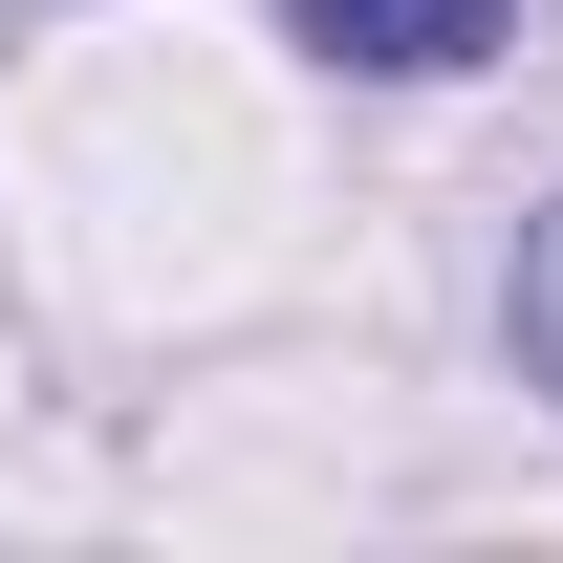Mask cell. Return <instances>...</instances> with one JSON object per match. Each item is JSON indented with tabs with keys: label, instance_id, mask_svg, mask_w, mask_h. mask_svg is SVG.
<instances>
[{
	"label": "cell",
	"instance_id": "6da1fadb",
	"mask_svg": "<svg viewBox=\"0 0 563 563\" xmlns=\"http://www.w3.org/2000/svg\"><path fill=\"white\" fill-rule=\"evenodd\" d=\"M498 22H520V0H282V44H303V66H368V87L498 66Z\"/></svg>",
	"mask_w": 563,
	"mask_h": 563
},
{
	"label": "cell",
	"instance_id": "7a4b0ae2",
	"mask_svg": "<svg viewBox=\"0 0 563 563\" xmlns=\"http://www.w3.org/2000/svg\"><path fill=\"white\" fill-rule=\"evenodd\" d=\"M498 325H520V368H542V390H563V196L520 217V282H498Z\"/></svg>",
	"mask_w": 563,
	"mask_h": 563
}]
</instances>
